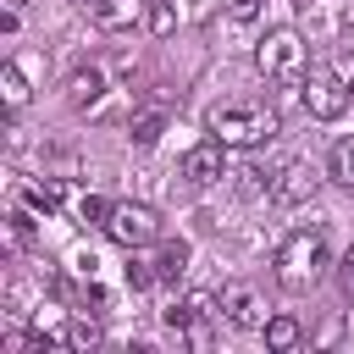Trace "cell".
Here are the masks:
<instances>
[{"label":"cell","instance_id":"6da1fadb","mask_svg":"<svg viewBox=\"0 0 354 354\" xmlns=\"http://www.w3.org/2000/svg\"><path fill=\"white\" fill-rule=\"evenodd\" d=\"M326 266H332L326 227H293V232L277 243V254H271V277H277L282 293H310Z\"/></svg>","mask_w":354,"mask_h":354},{"label":"cell","instance_id":"7a4b0ae2","mask_svg":"<svg viewBox=\"0 0 354 354\" xmlns=\"http://www.w3.org/2000/svg\"><path fill=\"white\" fill-rule=\"evenodd\" d=\"M205 127L227 144V149H260L282 133V116L266 105V100H227V105H210Z\"/></svg>","mask_w":354,"mask_h":354},{"label":"cell","instance_id":"3957f363","mask_svg":"<svg viewBox=\"0 0 354 354\" xmlns=\"http://www.w3.org/2000/svg\"><path fill=\"white\" fill-rule=\"evenodd\" d=\"M254 66H260V77L299 88L304 72H310V44H304V33H299V28H266V39L254 44Z\"/></svg>","mask_w":354,"mask_h":354},{"label":"cell","instance_id":"277c9868","mask_svg":"<svg viewBox=\"0 0 354 354\" xmlns=\"http://www.w3.org/2000/svg\"><path fill=\"white\" fill-rule=\"evenodd\" d=\"M105 238L122 243L127 254L160 243V216H155V205H144V199H116L111 216H105Z\"/></svg>","mask_w":354,"mask_h":354},{"label":"cell","instance_id":"5b68a950","mask_svg":"<svg viewBox=\"0 0 354 354\" xmlns=\"http://www.w3.org/2000/svg\"><path fill=\"white\" fill-rule=\"evenodd\" d=\"M299 100H304V111H310L315 122H337V116L354 105V83H348L343 72H332V66H310L304 83H299Z\"/></svg>","mask_w":354,"mask_h":354},{"label":"cell","instance_id":"8992f818","mask_svg":"<svg viewBox=\"0 0 354 354\" xmlns=\"http://www.w3.org/2000/svg\"><path fill=\"white\" fill-rule=\"evenodd\" d=\"M221 315H227V326H238V332H266V321H271L266 299H260L249 282H227V288H221Z\"/></svg>","mask_w":354,"mask_h":354},{"label":"cell","instance_id":"52a82bcc","mask_svg":"<svg viewBox=\"0 0 354 354\" xmlns=\"http://www.w3.org/2000/svg\"><path fill=\"white\" fill-rule=\"evenodd\" d=\"M183 177L194 183V188H210V183H221L227 177V144L210 133V138H199V144H188L183 149Z\"/></svg>","mask_w":354,"mask_h":354},{"label":"cell","instance_id":"ba28073f","mask_svg":"<svg viewBox=\"0 0 354 354\" xmlns=\"http://www.w3.org/2000/svg\"><path fill=\"white\" fill-rule=\"evenodd\" d=\"M315 188H321V177L310 160H288L271 171V205H304V199H315Z\"/></svg>","mask_w":354,"mask_h":354},{"label":"cell","instance_id":"9c48e42d","mask_svg":"<svg viewBox=\"0 0 354 354\" xmlns=\"http://www.w3.org/2000/svg\"><path fill=\"white\" fill-rule=\"evenodd\" d=\"M149 17V0H94V28L100 33H133Z\"/></svg>","mask_w":354,"mask_h":354},{"label":"cell","instance_id":"30bf717a","mask_svg":"<svg viewBox=\"0 0 354 354\" xmlns=\"http://www.w3.org/2000/svg\"><path fill=\"white\" fill-rule=\"evenodd\" d=\"M61 343H66L72 354H88V348H100V343H105V332H100V321H94V315L72 310V315L61 321Z\"/></svg>","mask_w":354,"mask_h":354},{"label":"cell","instance_id":"8fae6325","mask_svg":"<svg viewBox=\"0 0 354 354\" xmlns=\"http://www.w3.org/2000/svg\"><path fill=\"white\" fill-rule=\"evenodd\" d=\"M100 94H105V72H100V66H77V72L66 77V105L83 111V105H94Z\"/></svg>","mask_w":354,"mask_h":354},{"label":"cell","instance_id":"7c38bea8","mask_svg":"<svg viewBox=\"0 0 354 354\" xmlns=\"http://www.w3.org/2000/svg\"><path fill=\"white\" fill-rule=\"evenodd\" d=\"M188 271V243L183 238H160V254H155V277L160 282H177Z\"/></svg>","mask_w":354,"mask_h":354},{"label":"cell","instance_id":"4fadbf2b","mask_svg":"<svg viewBox=\"0 0 354 354\" xmlns=\"http://www.w3.org/2000/svg\"><path fill=\"white\" fill-rule=\"evenodd\" d=\"M0 94H6V116H17V111L28 105V94H33L17 61H6V66H0Z\"/></svg>","mask_w":354,"mask_h":354},{"label":"cell","instance_id":"5bb4252c","mask_svg":"<svg viewBox=\"0 0 354 354\" xmlns=\"http://www.w3.org/2000/svg\"><path fill=\"white\" fill-rule=\"evenodd\" d=\"M160 133H166V111H138V116L127 122V138H133L138 149H149V144H160Z\"/></svg>","mask_w":354,"mask_h":354},{"label":"cell","instance_id":"9a60e30c","mask_svg":"<svg viewBox=\"0 0 354 354\" xmlns=\"http://www.w3.org/2000/svg\"><path fill=\"white\" fill-rule=\"evenodd\" d=\"M28 205H33L39 216H55V210L66 205V183H61V177H44V183H33V188H28Z\"/></svg>","mask_w":354,"mask_h":354},{"label":"cell","instance_id":"2e32d148","mask_svg":"<svg viewBox=\"0 0 354 354\" xmlns=\"http://www.w3.org/2000/svg\"><path fill=\"white\" fill-rule=\"evenodd\" d=\"M299 337H304V326H299L293 315H271V321H266V348L288 354V348H299Z\"/></svg>","mask_w":354,"mask_h":354},{"label":"cell","instance_id":"e0dca14e","mask_svg":"<svg viewBox=\"0 0 354 354\" xmlns=\"http://www.w3.org/2000/svg\"><path fill=\"white\" fill-rule=\"evenodd\" d=\"M177 22H183L177 0H149V17H144V28H149L155 39H171V33H177Z\"/></svg>","mask_w":354,"mask_h":354},{"label":"cell","instance_id":"ac0fdd59","mask_svg":"<svg viewBox=\"0 0 354 354\" xmlns=\"http://www.w3.org/2000/svg\"><path fill=\"white\" fill-rule=\"evenodd\" d=\"M326 166H332V177H337V183H343V188L354 194V133L332 144V155H326Z\"/></svg>","mask_w":354,"mask_h":354},{"label":"cell","instance_id":"d6986e66","mask_svg":"<svg viewBox=\"0 0 354 354\" xmlns=\"http://www.w3.org/2000/svg\"><path fill=\"white\" fill-rule=\"evenodd\" d=\"M160 277H155V260H127V288L133 293H144V288H155Z\"/></svg>","mask_w":354,"mask_h":354},{"label":"cell","instance_id":"ffe728a7","mask_svg":"<svg viewBox=\"0 0 354 354\" xmlns=\"http://www.w3.org/2000/svg\"><path fill=\"white\" fill-rule=\"evenodd\" d=\"M72 210H77V221H100V227H105V216H111V205H105L100 194H83Z\"/></svg>","mask_w":354,"mask_h":354},{"label":"cell","instance_id":"44dd1931","mask_svg":"<svg viewBox=\"0 0 354 354\" xmlns=\"http://www.w3.org/2000/svg\"><path fill=\"white\" fill-rule=\"evenodd\" d=\"M33 216H39V210H33V205H28V210H17V216H11V243H33Z\"/></svg>","mask_w":354,"mask_h":354},{"label":"cell","instance_id":"7402d4cb","mask_svg":"<svg viewBox=\"0 0 354 354\" xmlns=\"http://www.w3.org/2000/svg\"><path fill=\"white\" fill-rule=\"evenodd\" d=\"M221 11H227L232 22H254V17H260V0H221Z\"/></svg>","mask_w":354,"mask_h":354},{"label":"cell","instance_id":"603a6c76","mask_svg":"<svg viewBox=\"0 0 354 354\" xmlns=\"http://www.w3.org/2000/svg\"><path fill=\"white\" fill-rule=\"evenodd\" d=\"M337 282H343V293L354 299V243L343 249V260H337Z\"/></svg>","mask_w":354,"mask_h":354}]
</instances>
